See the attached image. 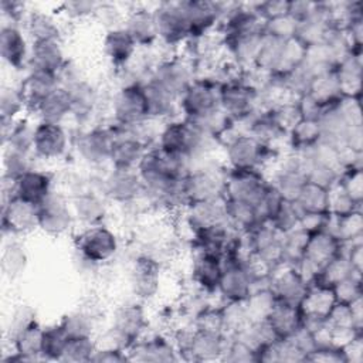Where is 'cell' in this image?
<instances>
[{"label":"cell","mask_w":363,"mask_h":363,"mask_svg":"<svg viewBox=\"0 0 363 363\" xmlns=\"http://www.w3.org/2000/svg\"><path fill=\"white\" fill-rule=\"evenodd\" d=\"M138 47L139 45L136 44V41L123 28V26L106 30L102 41L104 54L106 55L109 62L119 69L130 64Z\"/></svg>","instance_id":"603a6c76"},{"label":"cell","mask_w":363,"mask_h":363,"mask_svg":"<svg viewBox=\"0 0 363 363\" xmlns=\"http://www.w3.org/2000/svg\"><path fill=\"white\" fill-rule=\"evenodd\" d=\"M40 122L62 123V121L71 116V98L69 92L60 86L52 91L34 111Z\"/></svg>","instance_id":"f546056e"},{"label":"cell","mask_w":363,"mask_h":363,"mask_svg":"<svg viewBox=\"0 0 363 363\" xmlns=\"http://www.w3.org/2000/svg\"><path fill=\"white\" fill-rule=\"evenodd\" d=\"M129 282L138 299H150L156 295L160 285V264L156 258L145 254L135 258Z\"/></svg>","instance_id":"ac0fdd59"},{"label":"cell","mask_w":363,"mask_h":363,"mask_svg":"<svg viewBox=\"0 0 363 363\" xmlns=\"http://www.w3.org/2000/svg\"><path fill=\"white\" fill-rule=\"evenodd\" d=\"M67 342H68V336L65 335V332L60 326V323L44 329L43 352H41L43 359L61 360V356L64 353Z\"/></svg>","instance_id":"60d3db41"},{"label":"cell","mask_w":363,"mask_h":363,"mask_svg":"<svg viewBox=\"0 0 363 363\" xmlns=\"http://www.w3.org/2000/svg\"><path fill=\"white\" fill-rule=\"evenodd\" d=\"M186 11V17L190 27V40L201 38L208 31L216 27L217 23H221L224 14L227 13L231 3H218V1H182Z\"/></svg>","instance_id":"5bb4252c"},{"label":"cell","mask_w":363,"mask_h":363,"mask_svg":"<svg viewBox=\"0 0 363 363\" xmlns=\"http://www.w3.org/2000/svg\"><path fill=\"white\" fill-rule=\"evenodd\" d=\"M269 150L271 146L262 143L247 132H241L225 143L228 169L261 170V166L268 160Z\"/></svg>","instance_id":"52a82bcc"},{"label":"cell","mask_w":363,"mask_h":363,"mask_svg":"<svg viewBox=\"0 0 363 363\" xmlns=\"http://www.w3.org/2000/svg\"><path fill=\"white\" fill-rule=\"evenodd\" d=\"M96 352V342L92 337H72L68 339L61 360L71 362H86L92 360L94 353Z\"/></svg>","instance_id":"b9f144b4"},{"label":"cell","mask_w":363,"mask_h":363,"mask_svg":"<svg viewBox=\"0 0 363 363\" xmlns=\"http://www.w3.org/2000/svg\"><path fill=\"white\" fill-rule=\"evenodd\" d=\"M26 111L23 95L17 86L4 85L0 95V113L4 121H17L21 112Z\"/></svg>","instance_id":"ab89813d"},{"label":"cell","mask_w":363,"mask_h":363,"mask_svg":"<svg viewBox=\"0 0 363 363\" xmlns=\"http://www.w3.org/2000/svg\"><path fill=\"white\" fill-rule=\"evenodd\" d=\"M27 267V254L21 242L17 240V237H10L7 242L3 245L1 251V271L3 275L14 281L18 277H21Z\"/></svg>","instance_id":"e575fe53"},{"label":"cell","mask_w":363,"mask_h":363,"mask_svg":"<svg viewBox=\"0 0 363 363\" xmlns=\"http://www.w3.org/2000/svg\"><path fill=\"white\" fill-rule=\"evenodd\" d=\"M60 326L64 329L68 339L72 337H92L94 332V315L88 311L78 309L65 315Z\"/></svg>","instance_id":"f35d334b"},{"label":"cell","mask_w":363,"mask_h":363,"mask_svg":"<svg viewBox=\"0 0 363 363\" xmlns=\"http://www.w3.org/2000/svg\"><path fill=\"white\" fill-rule=\"evenodd\" d=\"M65 61L67 58L61 40H41L31 43L28 69L57 74Z\"/></svg>","instance_id":"d4e9b609"},{"label":"cell","mask_w":363,"mask_h":363,"mask_svg":"<svg viewBox=\"0 0 363 363\" xmlns=\"http://www.w3.org/2000/svg\"><path fill=\"white\" fill-rule=\"evenodd\" d=\"M294 203L298 206L302 214H328V189L306 180Z\"/></svg>","instance_id":"d590c367"},{"label":"cell","mask_w":363,"mask_h":363,"mask_svg":"<svg viewBox=\"0 0 363 363\" xmlns=\"http://www.w3.org/2000/svg\"><path fill=\"white\" fill-rule=\"evenodd\" d=\"M145 325L146 319L140 303H123L113 313L112 328L130 345L139 339V333L143 330Z\"/></svg>","instance_id":"83f0119b"},{"label":"cell","mask_w":363,"mask_h":363,"mask_svg":"<svg viewBox=\"0 0 363 363\" xmlns=\"http://www.w3.org/2000/svg\"><path fill=\"white\" fill-rule=\"evenodd\" d=\"M99 3L95 1H85V0H75V1H67L62 4V11L67 17L72 20L85 18L89 16H95L96 9Z\"/></svg>","instance_id":"ee69618b"},{"label":"cell","mask_w":363,"mask_h":363,"mask_svg":"<svg viewBox=\"0 0 363 363\" xmlns=\"http://www.w3.org/2000/svg\"><path fill=\"white\" fill-rule=\"evenodd\" d=\"M223 274L217 292L225 302H244L252 291L254 278L244 261L223 258Z\"/></svg>","instance_id":"4fadbf2b"},{"label":"cell","mask_w":363,"mask_h":363,"mask_svg":"<svg viewBox=\"0 0 363 363\" xmlns=\"http://www.w3.org/2000/svg\"><path fill=\"white\" fill-rule=\"evenodd\" d=\"M101 193L106 200L121 204L130 203L140 194H145L138 170L116 167H111V170L101 179Z\"/></svg>","instance_id":"7c38bea8"},{"label":"cell","mask_w":363,"mask_h":363,"mask_svg":"<svg viewBox=\"0 0 363 363\" xmlns=\"http://www.w3.org/2000/svg\"><path fill=\"white\" fill-rule=\"evenodd\" d=\"M223 268V258L220 255L199 250L191 269L193 281L206 292L217 291Z\"/></svg>","instance_id":"4316f807"},{"label":"cell","mask_w":363,"mask_h":363,"mask_svg":"<svg viewBox=\"0 0 363 363\" xmlns=\"http://www.w3.org/2000/svg\"><path fill=\"white\" fill-rule=\"evenodd\" d=\"M221 84L210 79H194L193 84L179 98V108L184 119L197 123L217 112L220 106Z\"/></svg>","instance_id":"7a4b0ae2"},{"label":"cell","mask_w":363,"mask_h":363,"mask_svg":"<svg viewBox=\"0 0 363 363\" xmlns=\"http://www.w3.org/2000/svg\"><path fill=\"white\" fill-rule=\"evenodd\" d=\"M31 43L20 24H1L0 28V55L11 69L28 68Z\"/></svg>","instance_id":"9a60e30c"},{"label":"cell","mask_w":363,"mask_h":363,"mask_svg":"<svg viewBox=\"0 0 363 363\" xmlns=\"http://www.w3.org/2000/svg\"><path fill=\"white\" fill-rule=\"evenodd\" d=\"M60 88V81L55 72L28 69L24 78L18 84V89L23 95L26 109L33 112L52 91Z\"/></svg>","instance_id":"d6986e66"},{"label":"cell","mask_w":363,"mask_h":363,"mask_svg":"<svg viewBox=\"0 0 363 363\" xmlns=\"http://www.w3.org/2000/svg\"><path fill=\"white\" fill-rule=\"evenodd\" d=\"M54 190L52 176L35 167L17 177L14 183V196L35 206L41 204Z\"/></svg>","instance_id":"7402d4cb"},{"label":"cell","mask_w":363,"mask_h":363,"mask_svg":"<svg viewBox=\"0 0 363 363\" xmlns=\"http://www.w3.org/2000/svg\"><path fill=\"white\" fill-rule=\"evenodd\" d=\"M111 126L115 132V143L109 162L111 166L116 169L136 170L149 146L132 136L125 126L116 123H112Z\"/></svg>","instance_id":"e0dca14e"},{"label":"cell","mask_w":363,"mask_h":363,"mask_svg":"<svg viewBox=\"0 0 363 363\" xmlns=\"http://www.w3.org/2000/svg\"><path fill=\"white\" fill-rule=\"evenodd\" d=\"M342 241L336 235L330 234L323 228L318 230L309 234L305 254L301 259H303L318 272H320L328 262L342 254Z\"/></svg>","instance_id":"44dd1931"},{"label":"cell","mask_w":363,"mask_h":363,"mask_svg":"<svg viewBox=\"0 0 363 363\" xmlns=\"http://www.w3.org/2000/svg\"><path fill=\"white\" fill-rule=\"evenodd\" d=\"M298 23L288 14L268 20L264 23V33L279 40H289L295 37Z\"/></svg>","instance_id":"7bdbcfd3"},{"label":"cell","mask_w":363,"mask_h":363,"mask_svg":"<svg viewBox=\"0 0 363 363\" xmlns=\"http://www.w3.org/2000/svg\"><path fill=\"white\" fill-rule=\"evenodd\" d=\"M146 102H147V113L149 119H159V118H169L174 108L177 106V98L167 92L163 86H160L156 81L150 77L145 79L142 84Z\"/></svg>","instance_id":"1f68e13d"},{"label":"cell","mask_w":363,"mask_h":363,"mask_svg":"<svg viewBox=\"0 0 363 363\" xmlns=\"http://www.w3.org/2000/svg\"><path fill=\"white\" fill-rule=\"evenodd\" d=\"M113 123L133 126L149 119L147 102L142 84L122 85L112 99Z\"/></svg>","instance_id":"ba28073f"},{"label":"cell","mask_w":363,"mask_h":363,"mask_svg":"<svg viewBox=\"0 0 363 363\" xmlns=\"http://www.w3.org/2000/svg\"><path fill=\"white\" fill-rule=\"evenodd\" d=\"M267 320L277 336L279 339H285L302 326V313L299 306L277 299Z\"/></svg>","instance_id":"f1b7e54d"},{"label":"cell","mask_w":363,"mask_h":363,"mask_svg":"<svg viewBox=\"0 0 363 363\" xmlns=\"http://www.w3.org/2000/svg\"><path fill=\"white\" fill-rule=\"evenodd\" d=\"M187 223L193 233L210 228L213 225L227 223L225 214V197L210 199L204 201H196L187 204Z\"/></svg>","instance_id":"cb8c5ba5"},{"label":"cell","mask_w":363,"mask_h":363,"mask_svg":"<svg viewBox=\"0 0 363 363\" xmlns=\"http://www.w3.org/2000/svg\"><path fill=\"white\" fill-rule=\"evenodd\" d=\"M149 77L177 99L194 81L193 68L190 64L180 58H172L159 62Z\"/></svg>","instance_id":"2e32d148"},{"label":"cell","mask_w":363,"mask_h":363,"mask_svg":"<svg viewBox=\"0 0 363 363\" xmlns=\"http://www.w3.org/2000/svg\"><path fill=\"white\" fill-rule=\"evenodd\" d=\"M225 214L227 223L240 234L251 231L261 223L257 207L240 200L225 199Z\"/></svg>","instance_id":"836d02e7"},{"label":"cell","mask_w":363,"mask_h":363,"mask_svg":"<svg viewBox=\"0 0 363 363\" xmlns=\"http://www.w3.org/2000/svg\"><path fill=\"white\" fill-rule=\"evenodd\" d=\"M157 40L176 45L190 40V27L182 1H163L153 7Z\"/></svg>","instance_id":"5b68a950"},{"label":"cell","mask_w":363,"mask_h":363,"mask_svg":"<svg viewBox=\"0 0 363 363\" xmlns=\"http://www.w3.org/2000/svg\"><path fill=\"white\" fill-rule=\"evenodd\" d=\"M35 160L37 159L31 152L3 146V176L17 179L26 172L34 169Z\"/></svg>","instance_id":"74e56055"},{"label":"cell","mask_w":363,"mask_h":363,"mask_svg":"<svg viewBox=\"0 0 363 363\" xmlns=\"http://www.w3.org/2000/svg\"><path fill=\"white\" fill-rule=\"evenodd\" d=\"M35 320L34 312L28 306H20L17 311H14L10 325H9V339L10 342L28 325H31Z\"/></svg>","instance_id":"f6af8a7d"},{"label":"cell","mask_w":363,"mask_h":363,"mask_svg":"<svg viewBox=\"0 0 363 363\" xmlns=\"http://www.w3.org/2000/svg\"><path fill=\"white\" fill-rule=\"evenodd\" d=\"M69 199V204L75 217V221L84 227L102 224L106 217V197L96 189H86Z\"/></svg>","instance_id":"ffe728a7"},{"label":"cell","mask_w":363,"mask_h":363,"mask_svg":"<svg viewBox=\"0 0 363 363\" xmlns=\"http://www.w3.org/2000/svg\"><path fill=\"white\" fill-rule=\"evenodd\" d=\"M288 6L289 1H284V0H269V1H261L255 4V9L259 14V17L265 21L281 17L288 14Z\"/></svg>","instance_id":"bcb514c9"},{"label":"cell","mask_w":363,"mask_h":363,"mask_svg":"<svg viewBox=\"0 0 363 363\" xmlns=\"http://www.w3.org/2000/svg\"><path fill=\"white\" fill-rule=\"evenodd\" d=\"M123 28L132 35L138 45H150L157 40L153 9L136 6L125 16Z\"/></svg>","instance_id":"484cf974"},{"label":"cell","mask_w":363,"mask_h":363,"mask_svg":"<svg viewBox=\"0 0 363 363\" xmlns=\"http://www.w3.org/2000/svg\"><path fill=\"white\" fill-rule=\"evenodd\" d=\"M271 183L257 169H228L225 177L224 197L258 206L269 190Z\"/></svg>","instance_id":"3957f363"},{"label":"cell","mask_w":363,"mask_h":363,"mask_svg":"<svg viewBox=\"0 0 363 363\" xmlns=\"http://www.w3.org/2000/svg\"><path fill=\"white\" fill-rule=\"evenodd\" d=\"M71 139L62 123L40 122L34 128L33 155L37 160H60L69 150Z\"/></svg>","instance_id":"9c48e42d"},{"label":"cell","mask_w":363,"mask_h":363,"mask_svg":"<svg viewBox=\"0 0 363 363\" xmlns=\"http://www.w3.org/2000/svg\"><path fill=\"white\" fill-rule=\"evenodd\" d=\"M65 89L69 92L71 98V116L78 122L88 121L98 106L96 89L86 79H82Z\"/></svg>","instance_id":"4dcf8cb0"},{"label":"cell","mask_w":363,"mask_h":363,"mask_svg":"<svg viewBox=\"0 0 363 363\" xmlns=\"http://www.w3.org/2000/svg\"><path fill=\"white\" fill-rule=\"evenodd\" d=\"M77 258L96 268L115 258L119 250L116 234L104 224L84 227L74 240Z\"/></svg>","instance_id":"6da1fadb"},{"label":"cell","mask_w":363,"mask_h":363,"mask_svg":"<svg viewBox=\"0 0 363 363\" xmlns=\"http://www.w3.org/2000/svg\"><path fill=\"white\" fill-rule=\"evenodd\" d=\"M24 26L30 43L41 40H61V27L50 13L33 10L27 13Z\"/></svg>","instance_id":"d6a6232c"},{"label":"cell","mask_w":363,"mask_h":363,"mask_svg":"<svg viewBox=\"0 0 363 363\" xmlns=\"http://www.w3.org/2000/svg\"><path fill=\"white\" fill-rule=\"evenodd\" d=\"M38 228V206L28 203L17 196L10 197L1 204L3 235L20 237Z\"/></svg>","instance_id":"8fae6325"},{"label":"cell","mask_w":363,"mask_h":363,"mask_svg":"<svg viewBox=\"0 0 363 363\" xmlns=\"http://www.w3.org/2000/svg\"><path fill=\"white\" fill-rule=\"evenodd\" d=\"M258 92L242 79H233L220 86V106L234 121L240 122L254 115Z\"/></svg>","instance_id":"30bf717a"},{"label":"cell","mask_w":363,"mask_h":363,"mask_svg":"<svg viewBox=\"0 0 363 363\" xmlns=\"http://www.w3.org/2000/svg\"><path fill=\"white\" fill-rule=\"evenodd\" d=\"M72 143L75 152L85 163L101 166L111 162L115 132L112 126H94L81 130Z\"/></svg>","instance_id":"277c9868"},{"label":"cell","mask_w":363,"mask_h":363,"mask_svg":"<svg viewBox=\"0 0 363 363\" xmlns=\"http://www.w3.org/2000/svg\"><path fill=\"white\" fill-rule=\"evenodd\" d=\"M75 217L69 204V199L54 190L41 204H38V230L43 233L60 237L71 231Z\"/></svg>","instance_id":"8992f818"},{"label":"cell","mask_w":363,"mask_h":363,"mask_svg":"<svg viewBox=\"0 0 363 363\" xmlns=\"http://www.w3.org/2000/svg\"><path fill=\"white\" fill-rule=\"evenodd\" d=\"M288 135L295 152H305L322 139L319 122L315 119H301Z\"/></svg>","instance_id":"8d00e7d4"}]
</instances>
